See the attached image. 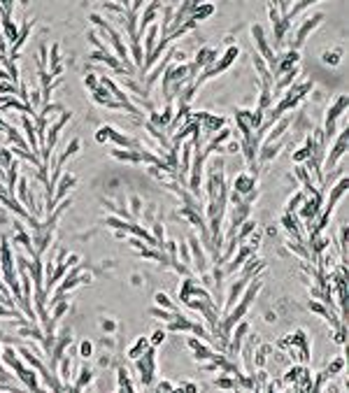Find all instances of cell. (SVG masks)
I'll return each instance as SVG.
<instances>
[{"instance_id": "6da1fadb", "label": "cell", "mask_w": 349, "mask_h": 393, "mask_svg": "<svg viewBox=\"0 0 349 393\" xmlns=\"http://www.w3.org/2000/svg\"><path fill=\"white\" fill-rule=\"evenodd\" d=\"M0 272L7 288L12 291L14 300L21 298V284H19V272H17V256L12 254V242L10 237H2L0 240Z\"/></svg>"}, {"instance_id": "7a4b0ae2", "label": "cell", "mask_w": 349, "mask_h": 393, "mask_svg": "<svg viewBox=\"0 0 349 393\" xmlns=\"http://www.w3.org/2000/svg\"><path fill=\"white\" fill-rule=\"evenodd\" d=\"M312 89H314L312 82H294L289 89H284V93H282V96L277 98V105H275V109H273V117L270 119H275L277 121L282 114L291 112V109H296V107L307 98V93H312Z\"/></svg>"}, {"instance_id": "3957f363", "label": "cell", "mask_w": 349, "mask_h": 393, "mask_svg": "<svg viewBox=\"0 0 349 393\" xmlns=\"http://www.w3.org/2000/svg\"><path fill=\"white\" fill-rule=\"evenodd\" d=\"M91 21L103 31V35H107V40L112 42V47H114L116 56H119V61L126 65L130 72H135V65H133V61H130V54H128V47L124 42H121V35H119V31H116L112 23H107V19H103L100 14H91Z\"/></svg>"}, {"instance_id": "277c9868", "label": "cell", "mask_w": 349, "mask_h": 393, "mask_svg": "<svg viewBox=\"0 0 349 393\" xmlns=\"http://www.w3.org/2000/svg\"><path fill=\"white\" fill-rule=\"evenodd\" d=\"M238 56H240V47H238V44H231V47H228V49L223 52V56L219 58V61H214L212 65H207V68L202 70L201 77L196 79V86L201 89V86L205 84L207 79H212V77H217V74L226 72V70H228V68L235 63V58H238Z\"/></svg>"}, {"instance_id": "5b68a950", "label": "cell", "mask_w": 349, "mask_h": 393, "mask_svg": "<svg viewBox=\"0 0 349 393\" xmlns=\"http://www.w3.org/2000/svg\"><path fill=\"white\" fill-rule=\"evenodd\" d=\"M347 105H349V98L338 96L333 100V105L328 107L326 121H324V128H321V130H324V138H326L328 142H333V138H335V133H338V121L347 114Z\"/></svg>"}, {"instance_id": "8992f818", "label": "cell", "mask_w": 349, "mask_h": 393, "mask_svg": "<svg viewBox=\"0 0 349 393\" xmlns=\"http://www.w3.org/2000/svg\"><path fill=\"white\" fill-rule=\"evenodd\" d=\"M252 37H254V44H256V54L265 61L268 70L273 74V70H275V65H277V54H275V49H273V44L268 42L265 28L261 23H254V26H252Z\"/></svg>"}, {"instance_id": "52a82bcc", "label": "cell", "mask_w": 349, "mask_h": 393, "mask_svg": "<svg viewBox=\"0 0 349 393\" xmlns=\"http://www.w3.org/2000/svg\"><path fill=\"white\" fill-rule=\"evenodd\" d=\"M268 17H270V26H273V44L275 47H284L286 33L291 31V19L289 17H279L275 0L268 2Z\"/></svg>"}, {"instance_id": "ba28073f", "label": "cell", "mask_w": 349, "mask_h": 393, "mask_svg": "<svg viewBox=\"0 0 349 393\" xmlns=\"http://www.w3.org/2000/svg\"><path fill=\"white\" fill-rule=\"evenodd\" d=\"M135 368L142 379V389H151V384L156 379V347H149L140 358H135Z\"/></svg>"}, {"instance_id": "9c48e42d", "label": "cell", "mask_w": 349, "mask_h": 393, "mask_svg": "<svg viewBox=\"0 0 349 393\" xmlns=\"http://www.w3.org/2000/svg\"><path fill=\"white\" fill-rule=\"evenodd\" d=\"M321 21H324V14H321V12H317V14H312V17L303 19V23H300V26L296 28V33H294L291 49H298V52H300V47H303L307 37H310V35H312V33H314L319 26H321Z\"/></svg>"}, {"instance_id": "30bf717a", "label": "cell", "mask_w": 349, "mask_h": 393, "mask_svg": "<svg viewBox=\"0 0 349 393\" xmlns=\"http://www.w3.org/2000/svg\"><path fill=\"white\" fill-rule=\"evenodd\" d=\"M70 342H73V330L68 328H61V333L54 338V347H52V354H49V370L56 372V365H58V361H61V356L65 354V349L70 347Z\"/></svg>"}, {"instance_id": "8fae6325", "label": "cell", "mask_w": 349, "mask_h": 393, "mask_svg": "<svg viewBox=\"0 0 349 393\" xmlns=\"http://www.w3.org/2000/svg\"><path fill=\"white\" fill-rule=\"evenodd\" d=\"M347 144H349V130H347V126H340L338 140H335V144H333V149H331L328 159H324V170H333V168H335V163H338L340 159H345Z\"/></svg>"}, {"instance_id": "7c38bea8", "label": "cell", "mask_w": 349, "mask_h": 393, "mask_svg": "<svg viewBox=\"0 0 349 393\" xmlns=\"http://www.w3.org/2000/svg\"><path fill=\"white\" fill-rule=\"evenodd\" d=\"M349 189V179L342 175L335 184H333V189H328V202H324V207H321V212L328 214V216H333V212H335V207H338V202L345 198V193H347Z\"/></svg>"}, {"instance_id": "4fadbf2b", "label": "cell", "mask_w": 349, "mask_h": 393, "mask_svg": "<svg viewBox=\"0 0 349 393\" xmlns=\"http://www.w3.org/2000/svg\"><path fill=\"white\" fill-rule=\"evenodd\" d=\"M17 196H19V202H21L23 207L28 210V212L33 214V216H37L40 219V214H42V210H40V205L35 202V198H33V193H31V189H28V179L26 177H19L17 179Z\"/></svg>"}, {"instance_id": "5bb4252c", "label": "cell", "mask_w": 349, "mask_h": 393, "mask_svg": "<svg viewBox=\"0 0 349 393\" xmlns=\"http://www.w3.org/2000/svg\"><path fill=\"white\" fill-rule=\"evenodd\" d=\"M300 63V52L298 49H286V52L277 54V65L275 70H273V79H277V77H282L284 72H289L291 68H296V65Z\"/></svg>"}, {"instance_id": "9a60e30c", "label": "cell", "mask_w": 349, "mask_h": 393, "mask_svg": "<svg viewBox=\"0 0 349 393\" xmlns=\"http://www.w3.org/2000/svg\"><path fill=\"white\" fill-rule=\"evenodd\" d=\"M189 245H191V258H193V268H196V272H198V275L210 272V261H207V256H205V251H202L198 235H191Z\"/></svg>"}, {"instance_id": "2e32d148", "label": "cell", "mask_w": 349, "mask_h": 393, "mask_svg": "<svg viewBox=\"0 0 349 393\" xmlns=\"http://www.w3.org/2000/svg\"><path fill=\"white\" fill-rule=\"evenodd\" d=\"M282 226H284V231L289 233V237H291V240H298V242H305V245H307L305 228H303V223H300V219H298L296 214L284 212V216H282Z\"/></svg>"}, {"instance_id": "e0dca14e", "label": "cell", "mask_w": 349, "mask_h": 393, "mask_svg": "<svg viewBox=\"0 0 349 393\" xmlns=\"http://www.w3.org/2000/svg\"><path fill=\"white\" fill-rule=\"evenodd\" d=\"M89 58H91V61H100V63L110 65V68H112V70H114L116 74H124V77L133 74V72H130V70L126 68V65H124L121 61H119V56H116V54H112L110 49H107V52H93L91 56H89Z\"/></svg>"}, {"instance_id": "ac0fdd59", "label": "cell", "mask_w": 349, "mask_h": 393, "mask_svg": "<svg viewBox=\"0 0 349 393\" xmlns=\"http://www.w3.org/2000/svg\"><path fill=\"white\" fill-rule=\"evenodd\" d=\"M223 126H226V119H223V117H217V114H210V112H205V117L201 119V135H202V142L210 138V135L219 133Z\"/></svg>"}, {"instance_id": "d6986e66", "label": "cell", "mask_w": 349, "mask_h": 393, "mask_svg": "<svg viewBox=\"0 0 349 393\" xmlns=\"http://www.w3.org/2000/svg\"><path fill=\"white\" fill-rule=\"evenodd\" d=\"M256 189V177L252 175V172H238L235 175V179H233V193H238V196H247V193H252Z\"/></svg>"}, {"instance_id": "ffe728a7", "label": "cell", "mask_w": 349, "mask_h": 393, "mask_svg": "<svg viewBox=\"0 0 349 393\" xmlns=\"http://www.w3.org/2000/svg\"><path fill=\"white\" fill-rule=\"evenodd\" d=\"M186 344H189L191 349H193V358H196L198 363L212 361L214 351H212V347H207V344H205L201 338H189V340H186Z\"/></svg>"}, {"instance_id": "44dd1931", "label": "cell", "mask_w": 349, "mask_h": 393, "mask_svg": "<svg viewBox=\"0 0 349 393\" xmlns=\"http://www.w3.org/2000/svg\"><path fill=\"white\" fill-rule=\"evenodd\" d=\"M93 93V103H98V105H103V107H107V109H124L121 107V103L116 100L112 93H110V89H105V86L100 84L95 91H91Z\"/></svg>"}, {"instance_id": "7402d4cb", "label": "cell", "mask_w": 349, "mask_h": 393, "mask_svg": "<svg viewBox=\"0 0 349 393\" xmlns=\"http://www.w3.org/2000/svg\"><path fill=\"white\" fill-rule=\"evenodd\" d=\"M56 184H58V186H56L58 191H54V198H52L54 207H56V202H61L65 196H68V191H70V189H74V184H77V177H74L73 172H68V175H61Z\"/></svg>"}, {"instance_id": "603a6c76", "label": "cell", "mask_w": 349, "mask_h": 393, "mask_svg": "<svg viewBox=\"0 0 349 393\" xmlns=\"http://www.w3.org/2000/svg\"><path fill=\"white\" fill-rule=\"evenodd\" d=\"M19 382H21L23 389H31V391H42V386H40V382H37V370H33L31 365H26L23 370H19L17 375H14Z\"/></svg>"}, {"instance_id": "cb8c5ba5", "label": "cell", "mask_w": 349, "mask_h": 393, "mask_svg": "<svg viewBox=\"0 0 349 393\" xmlns=\"http://www.w3.org/2000/svg\"><path fill=\"white\" fill-rule=\"evenodd\" d=\"M0 361L5 363L7 368H12V370H14V375H17L19 370H23V368H26L23 358L19 356V351L14 349V347H5V349L0 351Z\"/></svg>"}, {"instance_id": "d4e9b609", "label": "cell", "mask_w": 349, "mask_h": 393, "mask_svg": "<svg viewBox=\"0 0 349 393\" xmlns=\"http://www.w3.org/2000/svg\"><path fill=\"white\" fill-rule=\"evenodd\" d=\"M33 31V19H26L21 26V31H19V35H17V40L10 44V52H12V61H17V56H19V49H21L23 44H26V40H28V35H31Z\"/></svg>"}, {"instance_id": "484cf974", "label": "cell", "mask_w": 349, "mask_h": 393, "mask_svg": "<svg viewBox=\"0 0 349 393\" xmlns=\"http://www.w3.org/2000/svg\"><path fill=\"white\" fill-rule=\"evenodd\" d=\"M21 126H23V130H26V142H28L31 151L33 154H37V151H40V144H37V135H35V124H33V117L28 119L26 112H21Z\"/></svg>"}, {"instance_id": "4316f807", "label": "cell", "mask_w": 349, "mask_h": 393, "mask_svg": "<svg viewBox=\"0 0 349 393\" xmlns=\"http://www.w3.org/2000/svg\"><path fill=\"white\" fill-rule=\"evenodd\" d=\"M191 330H193V321L186 319L180 312L168 321V333H191Z\"/></svg>"}, {"instance_id": "83f0119b", "label": "cell", "mask_w": 349, "mask_h": 393, "mask_svg": "<svg viewBox=\"0 0 349 393\" xmlns=\"http://www.w3.org/2000/svg\"><path fill=\"white\" fill-rule=\"evenodd\" d=\"M91 382H93V370H91L84 361L82 363V368H79V375H77V382L70 384V391H84Z\"/></svg>"}, {"instance_id": "f1b7e54d", "label": "cell", "mask_w": 349, "mask_h": 393, "mask_svg": "<svg viewBox=\"0 0 349 393\" xmlns=\"http://www.w3.org/2000/svg\"><path fill=\"white\" fill-rule=\"evenodd\" d=\"M5 135H7V142H12L14 147L23 149V151H31V147H28V142H26V138H21V133L17 130L14 126H7V130H5Z\"/></svg>"}, {"instance_id": "f546056e", "label": "cell", "mask_w": 349, "mask_h": 393, "mask_svg": "<svg viewBox=\"0 0 349 393\" xmlns=\"http://www.w3.org/2000/svg\"><path fill=\"white\" fill-rule=\"evenodd\" d=\"M116 377H119V384H116V389H119V391H126V393L135 391V386L130 384V377H128V370H126V368H124V365H119V368H116Z\"/></svg>"}, {"instance_id": "4dcf8cb0", "label": "cell", "mask_w": 349, "mask_h": 393, "mask_svg": "<svg viewBox=\"0 0 349 393\" xmlns=\"http://www.w3.org/2000/svg\"><path fill=\"white\" fill-rule=\"evenodd\" d=\"M149 347H151V342H149L147 338H138V340H135V344L128 349V358H130V361L140 358V356H142V354H145Z\"/></svg>"}, {"instance_id": "1f68e13d", "label": "cell", "mask_w": 349, "mask_h": 393, "mask_svg": "<svg viewBox=\"0 0 349 393\" xmlns=\"http://www.w3.org/2000/svg\"><path fill=\"white\" fill-rule=\"evenodd\" d=\"M212 12H214V5H212V2H202V5H198L196 10L191 12L189 19H193L196 23H198V21H205V19L210 17Z\"/></svg>"}, {"instance_id": "d6a6232c", "label": "cell", "mask_w": 349, "mask_h": 393, "mask_svg": "<svg viewBox=\"0 0 349 393\" xmlns=\"http://www.w3.org/2000/svg\"><path fill=\"white\" fill-rule=\"evenodd\" d=\"M156 37H159V23H151L147 28V42H145V58H147L149 54L154 52V47H156Z\"/></svg>"}, {"instance_id": "836d02e7", "label": "cell", "mask_w": 349, "mask_h": 393, "mask_svg": "<svg viewBox=\"0 0 349 393\" xmlns=\"http://www.w3.org/2000/svg\"><path fill=\"white\" fill-rule=\"evenodd\" d=\"M345 365H347V361H345V356H335L333 361L326 365V372L328 377H335V375H340V372L345 370Z\"/></svg>"}, {"instance_id": "e575fe53", "label": "cell", "mask_w": 349, "mask_h": 393, "mask_svg": "<svg viewBox=\"0 0 349 393\" xmlns=\"http://www.w3.org/2000/svg\"><path fill=\"white\" fill-rule=\"evenodd\" d=\"M273 351V347L270 344H261L258 349H256V354H254V368H263L265 365V361H268V354Z\"/></svg>"}, {"instance_id": "d590c367", "label": "cell", "mask_w": 349, "mask_h": 393, "mask_svg": "<svg viewBox=\"0 0 349 393\" xmlns=\"http://www.w3.org/2000/svg\"><path fill=\"white\" fill-rule=\"evenodd\" d=\"M347 242H349V231H347V223L340 226V256H342V263H347Z\"/></svg>"}, {"instance_id": "8d00e7d4", "label": "cell", "mask_w": 349, "mask_h": 393, "mask_svg": "<svg viewBox=\"0 0 349 393\" xmlns=\"http://www.w3.org/2000/svg\"><path fill=\"white\" fill-rule=\"evenodd\" d=\"M303 200H305V193L303 191H296L291 198H289V202H286V212L289 214H296L298 212V207L303 205Z\"/></svg>"}, {"instance_id": "74e56055", "label": "cell", "mask_w": 349, "mask_h": 393, "mask_svg": "<svg viewBox=\"0 0 349 393\" xmlns=\"http://www.w3.org/2000/svg\"><path fill=\"white\" fill-rule=\"evenodd\" d=\"M226 377H217L214 379V386L217 389H238V379L233 377V375H228V372H223Z\"/></svg>"}, {"instance_id": "f35d334b", "label": "cell", "mask_w": 349, "mask_h": 393, "mask_svg": "<svg viewBox=\"0 0 349 393\" xmlns=\"http://www.w3.org/2000/svg\"><path fill=\"white\" fill-rule=\"evenodd\" d=\"M14 12V0H0V21H10Z\"/></svg>"}, {"instance_id": "ab89813d", "label": "cell", "mask_w": 349, "mask_h": 393, "mask_svg": "<svg viewBox=\"0 0 349 393\" xmlns=\"http://www.w3.org/2000/svg\"><path fill=\"white\" fill-rule=\"evenodd\" d=\"M154 303H156V307H163V309H172V312H177L175 303H172V300H170L165 293H161V291L156 293V296H154Z\"/></svg>"}, {"instance_id": "60d3db41", "label": "cell", "mask_w": 349, "mask_h": 393, "mask_svg": "<svg viewBox=\"0 0 349 393\" xmlns=\"http://www.w3.org/2000/svg\"><path fill=\"white\" fill-rule=\"evenodd\" d=\"M214 151L217 154H240V140H231L228 144H219Z\"/></svg>"}, {"instance_id": "b9f144b4", "label": "cell", "mask_w": 349, "mask_h": 393, "mask_svg": "<svg viewBox=\"0 0 349 393\" xmlns=\"http://www.w3.org/2000/svg\"><path fill=\"white\" fill-rule=\"evenodd\" d=\"M151 228H154V240H156L159 249L163 251V245H165V228H163V223H161V221H156Z\"/></svg>"}, {"instance_id": "7bdbcfd3", "label": "cell", "mask_w": 349, "mask_h": 393, "mask_svg": "<svg viewBox=\"0 0 349 393\" xmlns=\"http://www.w3.org/2000/svg\"><path fill=\"white\" fill-rule=\"evenodd\" d=\"M340 58H342V49H335V52H324L321 61L326 65H340Z\"/></svg>"}, {"instance_id": "ee69618b", "label": "cell", "mask_w": 349, "mask_h": 393, "mask_svg": "<svg viewBox=\"0 0 349 393\" xmlns=\"http://www.w3.org/2000/svg\"><path fill=\"white\" fill-rule=\"evenodd\" d=\"M91 356H93V342L91 340L79 342V358H82V361H89Z\"/></svg>"}, {"instance_id": "f6af8a7d", "label": "cell", "mask_w": 349, "mask_h": 393, "mask_svg": "<svg viewBox=\"0 0 349 393\" xmlns=\"http://www.w3.org/2000/svg\"><path fill=\"white\" fill-rule=\"evenodd\" d=\"M17 91H19V84L7 82V79L0 82V96H17Z\"/></svg>"}, {"instance_id": "bcb514c9", "label": "cell", "mask_w": 349, "mask_h": 393, "mask_svg": "<svg viewBox=\"0 0 349 393\" xmlns=\"http://www.w3.org/2000/svg\"><path fill=\"white\" fill-rule=\"evenodd\" d=\"M314 2H317V0H298L296 5L291 7V12H289V19H294V17H298L300 12H303V10H307V7H310V5H314Z\"/></svg>"}, {"instance_id": "7dc6e473", "label": "cell", "mask_w": 349, "mask_h": 393, "mask_svg": "<svg viewBox=\"0 0 349 393\" xmlns=\"http://www.w3.org/2000/svg\"><path fill=\"white\" fill-rule=\"evenodd\" d=\"M177 312H172V309H161V307H151V317H159V319L163 321H170L172 317H175Z\"/></svg>"}, {"instance_id": "c3c4849f", "label": "cell", "mask_w": 349, "mask_h": 393, "mask_svg": "<svg viewBox=\"0 0 349 393\" xmlns=\"http://www.w3.org/2000/svg\"><path fill=\"white\" fill-rule=\"evenodd\" d=\"M84 86L89 89V91H95V89L100 86V77H98V74H86V77H84Z\"/></svg>"}, {"instance_id": "681fc988", "label": "cell", "mask_w": 349, "mask_h": 393, "mask_svg": "<svg viewBox=\"0 0 349 393\" xmlns=\"http://www.w3.org/2000/svg\"><path fill=\"white\" fill-rule=\"evenodd\" d=\"M165 335H168V330H163V328L154 330V335H151V340H149V342H151V347H159L161 342L165 340Z\"/></svg>"}, {"instance_id": "f907efd6", "label": "cell", "mask_w": 349, "mask_h": 393, "mask_svg": "<svg viewBox=\"0 0 349 393\" xmlns=\"http://www.w3.org/2000/svg\"><path fill=\"white\" fill-rule=\"evenodd\" d=\"M130 205H133V214L138 216V214L142 212V200H140V196H130Z\"/></svg>"}, {"instance_id": "816d5d0a", "label": "cell", "mask_w": 349, "mask_h": 393, "mask_svg": "<svg viewBox=\"0 0 349 393\" xmlns=\"http://www.w3.org/2000/svg\"><path fill=\"white\" fill-rule=\"evenodd\" d=\"M95 140H98L100 144H105V142H107V130H105V126H100L98 130H95Z\"/></svg>"}, {"instance_id": "f5cc1de1", "label": "cell", "mask_w": 349, "mask_h": 393, "mask_svg": "<svg viewBox=\"0 0 349 393\" xmlns=\"http://www.w3.org/2000/svg\"><path fill=\"white\" fill-rule=\"evenodd\" d=\"M156 391H175V384H170V382H159V384H156Z\"/></svg>"}, {"instance_id": "db71d44e", "label": "cell", "mask_w": 349, "mask_h": 393, "mask_svg": "<svg viewBox=\"0 0 349 393\" xmlns=\"http://www.w3.org/2000/svg\"><path fill=\"white\" fill-rule=\"evenodd\" d=\"M116 328V323H114V321H110V319H107V321H103V330H107V333H112V330H114Z\"/></svg>"}, {"instance_id": "11a10c76", "label": "cell", "mask_w": 349, "mask_h": 393, "mask_svg": "<svg viewBox=\"0 0 349 393\" xmlns=\"http://www.w3.org/2000/svg\"><path fill=\"white\" fill-rule=\"evenodd\" d=\"M180 389H184V391H198L196 384H180Z\"/></svg>"}, {"instance_id": "9f6ffc18", "label": "cell", "mask_w": 349, "mask_h": 393, "mask_svg": "<svg viewBox=\"0 0 349 393\" xmlns=\"http://www.w3.org/2000/svg\"><path fill=\"white\" fill-rule=\"evenodd\" d=\"M0 79H7V82H12L10 72H7V70H5V68H0Z\"/></svg>"}, {"instance_id": "6f0895ef", "label": "cell", "mask_w": 349, "mask_h": 393, "mask_svg": "<svg viewBox=\"0 0 349 393\" xmlns=\"http://www.w3.org/2000/svg\"><path fill=\"white\" fill-rule=\"evenodd\" d=\"M7 126H10V124H7V121L2 119V114H0V133H5V130H7Z\"/></svg>"}, {"instance_id": "680465c9", "label": "cell", "mask_w": 349, "mask_h": 393, "mask_svg": "<svg viewBox=\"0 0 349 393\" xmlns=\"http://www.w3.org/2000/svg\"><path fill=\"white\" fill-rule=\"evenodd\" d=\"M110 363H112V358H110V356H107V354H105V356H103V358H100V365H103V368H107V365H110Z\"/></svg>"}, {"instance_id": "91938a15", "label": "cell", "mask_w": 349, "mask_h": 393, "mask_svg": "<svg viewBox=\"0 0 349 393\" xmlns=\"http://www.w3.org/2000/svg\"><path fill=\"white\" fill-rule=\"evenodd\" d=\"M0 193H7V189H5V179L0 177Z\"/></svg>"}, {"instance_id": "94428289", "label": "cell", "mask_w": 349, "mask_h": 393, "mask_svg": "<svg viewBox=\"0 0 349 393\" xmlns=\"http://www.w3.org/2000/svg\"><path fill=\"white\" fill-rule=\"evenodd\" d=\"M0 372H5V365H2V361H0Z\"/></svg>"}]
</instances>
